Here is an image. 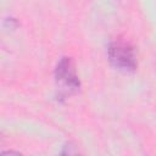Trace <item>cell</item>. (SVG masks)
I'll list each match as a JSON object with an SVG mask.
<instances>
[{
	"instance_id": "1",
	"label": "cell",
	"mask_w": 156,
	"mask_h": 156,
	"mask_svg": "<svg viewBox=\"0 0 156 156\" xmlns=\"http://www.w3.org/2000/svg\"><path fill=\"white\" fill-rule=\"evenodd\" d=\"M111 63L122 71L130 72L136 68V57L134 49L124 41H113L108 48Z\"/></svg>"
},
{
	"instance_id": "2",
	"label": "cell",
	"mask_w": 156,
	"mask_h": 156,
	"mask_svg": "<svg viewBox=\"0 0 156 156\" xmlns=\"http://www.w3.org/2000/svg\"><path fill=\"white\" fill-rule=\"evenodd\" d=\"M55 77L56 82L66 90L74 91L79 88L80 83L76 72L74 62L71 57H62L55 69Z\"/></svg>"
}]
</instances>
